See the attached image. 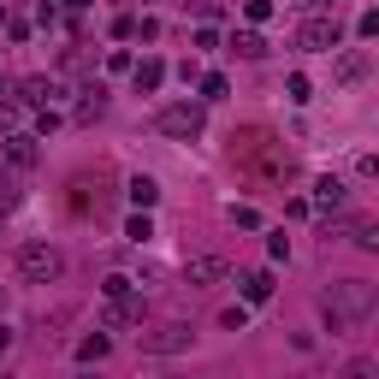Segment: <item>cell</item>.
Segmentation results:
<instances>
[{"label":"cell","mask_w":379,"mask_h":379,"mask_svg":"<svg viewBox=\"0 0 379 379\" xmlns=\"http://www.w3.org/2000/svg\"><path fill=\"white\" fill-rule=\"evenodd\" d=\"M18 273L30 278V285H54V278L65 273V255L54 249V243H24L18 249Z\"/></svg>","instance_id":"7a4b0ae2"},{"label":"cell","mask_w":379,"mask_h":379,"mask_svg":"<svg viewBox=\"0 0 379 379\" xmlns=\"http://www.w3.org/2000/svg\"><path fill=\"white\" fill-rule=\"evenodd\" d=\"M12 350V332H6V326H0V356H6Z\"/></svg>","instance_id":"484cf974"},{"label":"cell","mask_w":379,"mask_h":379,"mask_svg":"<svg viewBox=\"0 0 379 379\" xmlns=\"http://www.w3.org/2000/svg\"><path fill=\"white\" fill-rule=\"evenodd\" d=\"M249 18L261 24V18H273V0H249Z\"/></svg>","instance_id":"cb8c5ba5"},{"label":"cell","mask_w":379,"mask_h":379,"mask_svg":"<svg viewBox=\"0 0 379 379\" xmlns=\"http://www.w3.org/2000/svg\"><path fill=\"white\" fill-rule=\"evenodd\" d=\"M196 12H202V18H220V0H196Z\"/></svg>","instance_id":"d4e9b609"},{"label":"cell","mask_w":379,"mask_h":379,"mask_svg":"<svg viewBox=\"0 0 379 379\" xmlns=\"http://www.w3.org/2000/svg\"><path fill=\"white\" fill-rule=\"evenodd\" d=\"M0 18H6V0H0Z\"/></svg>","instance_id":"83f0119b"},{"label":"cell","mask_w":379,"mask_h":379,"mask_svg":"<svg viewBox=\"0 0 379 379\" xmlns=\"http://www.w3.org/2000/svg\"><path fill=\"white\" fill-rule=\"evenodd\" d=\"M225 89H232V84H225V77H220V72H208V77H202V101H220V95H225Z\"/></svg>","instance_id":"d6986e66"},{"label":"cell","mask_w":379,"mask_h":379,"mask_svg":"<svg viewBox=\"0 0 379 379\" xmlns=\"http://www.w3.org/2000/svg\"><path fill=\"white\" fill-rule=\"evenodd\" d=\"M356 249H379V225H373V220L356 225Z\"/></svg>","instance_id":"ffe728a7"},{"label":"cell","mask_w":379,"mask_h":379,"mask_svg":"<svg viewBox=\"0 0 379 379\" xmlns=\"http://www.w3.org/2000/svg\"><path fill=\"white\" fill-rule=\"evenodd\" d=\"M285 95H290V101H308V95H315V84H308V77H302V72H296V77H290V84H285Z\"/></svg>","instance_id":"44dd1931"},{"label":"cell","mask_w":379,"mask_h":379,"mask_svg":"<svg viewBox=\"0 0 379 379\" xmlns=\"http://www.w3.org/2000/svg\"><path fill=\"white\" fill-rule=\"evenodd\" d=\"M267 255H273V261H290V237L273 232V237H267Z\"/></svg>","instance_id":"7402d4cb"},{"label":"cell","mask_w":379,"mask_h":379,"mask_svg":"<svg viewBox=\"0 0 379 379\" xmlns=\"http://www.w3.org/2000/svg\"><path fill=\"white\" fill-rule=\"evenodd\" d=\"M54 95H60L54 77H24V84H18V101H24V107H47Z\"/></svg>","instance_id":"52a82bcc"},{"label":"cell","mask_w":379,"mask_h":379,"mask_svg":"<svg viewBox=\"0 0 379 379\" xmlns=\"http://www.w3.org/2000/svg\"><path fill=\"white\" fill-rule=\"evenodd\" d=\"M220 278H225V261L220 255H190L184 261V285L190 290H208V285H220Z\"/></svg>","instance_id":"8992f818"},{"label":"cell","mask_w":379,"mask_h":379,"mask_svg":"<svg viewBox=\"0 0 379 379\" xmlns=\"http://www.w3.org/2000/svg\"><path fill=\"white\" fill-rule=\"evenodd\" d=\"M338 379H379V361L356 356V361H344V368H338Z\"/></svg>","instance_id":"9a60e30c"},{"label":"cell","mask_w":379,"mask_h":379,"mask_svg":"<svg viewBox=\"0 0 379 379\" xmlns=\"http://www.w3.org/2000/svg\"><path fill=\"white\" fill-rule=\"evenodd\" d=\"M6 160H12V166H36V137H24V130H18V137H6Z\"/></svg>","instance_id":"9c48e42d"},{"label":"cell","mask_w":379,"mask_h":379,"mask_svg":"<svg viewBox=\"0 0 379 379\" xmlns=\"http://www.w3.org/2000/svg\"><path fill=\"white\" fill-rule=\"evenodd\" d=\"M344 202H350V190H344L338 178H320V184H315V202H308V208H320V213H338Z\"/></svg>","instance_id":"ba28073f"},{"label":"cell","mask_w":379,"mask_h":379,"mask_svg":"<svg viewBox=\"0 0 379 379\" xmlns=\"http://www.w3.org/2000/svg\"><path fill=\"white\" fill-rule=\"evenodd\" d=\"M101 296H107V302H130V296H137V285H130L125 273H107V278H101Z\"/></svg>","instance_id":"4fadbf2b"},{"label":"cell","mask_w":379,"mask_h":379,"mask_svg":"<svg viewBox=\"0 0 379 379\" xmlns=\"http://www.w3.org/2000/svg\"><path fill=\"white\" fill-rule=\"evenodd\" d=\"M373 308H379V285L373 278H332V290L320 296V315H326L332 332H356Z\"/></svg>","instance_id":"6da1fadb"},{"label":"cell","mask_w":379,"mask_h":379,"mask_svg":"<svg viewBox=\"0 0 379 379\" xmlns=\"http://www.w3.org/2000/svg\"><path fill=\"white\" fill-rule=\"evenodd\" d=\"M65 6H72V12H84V6H89V0H65Z\"/></svg>","instance_id":"4316f807"},{"label":"cell","mask_w":379,"mask_h":379,"mask_svg":"<svg viewBox=\"0 0 379 379\" xmlns=\"http://www.w3.org/2000/svg\"><path fill=\"white\" fill-rule=\"evenodd\" d=\"M243 296H249V302H267V296H273V273H267V267L243 273Z\"/></svg>","instance_id":"8fae6325"},{"label":"cell","mask_w":379,"mask_h":379,"mask_svg":"<svg viewBox=\"0 0 379 379\" xmlns=\"http://www.w3.org/2000/svg\"><path fill=\"white\" fill-rule=\"evenodd\" d=\"M154 130H160V137H178V142H196V137H202V107H190V101L160 107L154 113Z\"/></svg>","instance_id":"3957f363"},{"label":"cell","mask_w":379,"mask_h":379,"mask_svg":"<svg viewBox=\"0 0 379 379\" xmlns=\"http://www.w3.org/2000/svg\"><path fill=\"white\" fill-rule=\"evenodd\" d=\"M125 237H130V243H148V237H154V225H148V213H130V220H125Z\"/></svg>","instance_id":"ac0fdd59"},{"label":"cell","mask_w":379,"mask_h":379,"mask_svg":"<svg viewBox=\"0 0 379 379\" xmlns=\"http://www.w3.org/2000/svg\"><path fill=\"white\" fill-rule=\"evenodd\" d=\"M232 47H237L243 60H261V54H267V42H261L255 30H237V36H232Z\"/></svg>","instance_id":"5bb4252c"},{"label":"cell","mask_w":379,"mask_h":379,"mask_svg":"<svg viewBox=\"0 0 379 379\" xmlns=\"http://www.w3.org/2000/svg\"><path fill=\"white\" fill-rule=\"evenodd\" d=\"M142 344V356H178V350H190V326L184 320H160V326H148V332H137Z\"/></svg>","instance_id":"277c9868"},{"label":"cell","mask_w":379,"mask_h":379,"mask_svg":"<svg viewBox=\"0 0 379 379\" xmlns=\"http://www.w3.org/2000/svg\"><path fill=\"white\" fill-rule=\"evenodd\" d=\"M160 84H166V65H160V60H142V65H137V95H154Z\"/></svg>","instance_id":"30bf717a"},{"label":"cell","mask_w":379,"mask_h":379,"mask_svg":"<svg viewBox=\"0 0 379 379\" xmlns=\"http://www.w3.org/2000/svg\"><path fill=\"white\" fill-rule=\"evenodd\" d=\"M77 379H95V373H77Z\"/></svg>","instance_id":"f546056e"},{"label":"cell","mask_w":379,"mask_h":379,"mask_svg":"<svg viewBox=\"0 0 379 379\" xmlns=\"http://www.w3.org/2000/svg\"><path fill=\"white\" fill-rule=\"evenodd\" d=\"M107 350H113V344H107V332H89L84 344H77V356H84V361H101Z\"/></svg>","instance_id":"e0dca14e"},{"label":"cell","mask_w":379,"mask_h":379,"mask_svg":"<svg viewBox=\"0 0 379 379\" xmlns=\"http://www.w3.org/2000/svg\"><path fill=\"white\" fill-rule=\"evenodd\" d=\"M130 202H137V213H148L160 202V184H154V178H130Z\"/></svg>","instance_id":"7c38bea8"},{"label":"cell","mask_w":379,"mask_h":379,"mask_svg":"<svg viewBox=\"0 0 379 379\" xmlns=\"http://www.w3.org/2000/svg\"><path fill=\"white\" fill-rule=\"evenodd\" d=\"M232 220L243 225V232H255V225H261V213H255V208H232Z\"/></svg>","instance_id":"603a6c76"},{"label":"cell","mask_w":379,"mask_h":379,"mask_svg":"<svg viewBox=\"0 0 379 379\" xmlns=\"http://www.w3.org/2000/svg\"><path fill=\"white\" fill-rule=\"evenodd\" d=\"M338 77H344V84H356V77H368V54H344V60H338Z\"/></svg>","instance_id":"2e32d148"},{"label":"cell","mask_w":379,"mask_h":379,"mask_svg":"<svg viewBox=\"0 0 379 379\" xmlns=\"http://www.w3.org/2000/svg\"><path fill=\"white\" fill-rule=\"evenodd\" d=\"M308 6H326V0H308Z\"/></svg>","instance_id":"f1b7e54d"},{"label":"cell","mask_w":379,"mask_h":379,"mask_svg":"<svg viewBox=\"0 0 379 379\" xmlns=\"http://www.w3.org/2000/svg\"><path fill=\"white\" fill-rule=\"evenodd\" d=\"M338 36H344V30H338V18H308L302 30H296V47H308V54H332V47H338Z\"/></svg>","instance_id":"5b68a950"}]
</instances>
